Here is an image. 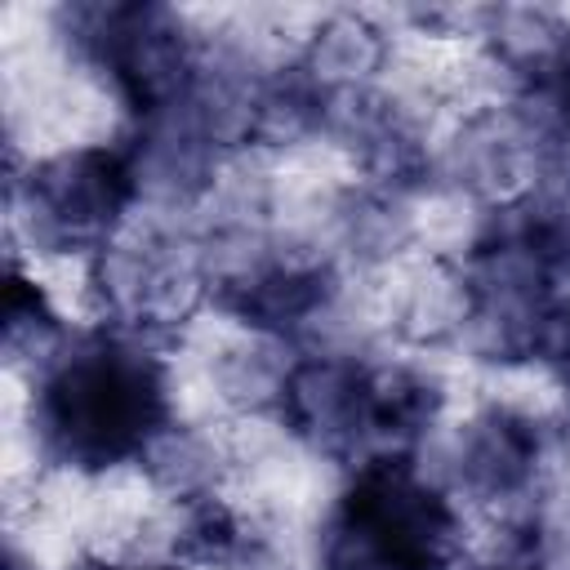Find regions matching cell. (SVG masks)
I'll return each instance as SVG.
<instances>
[{"instance_id": "cell-1", "label": "cell", "mask_w": 570, "mask_h": 570, "mask_svg": "<svg viewBox=\"0 0 570 570\" xmlns=\"http://www.w3.org/2000/svg\"><path fill=\"white\" fill-rule=\"evenodd\" d=\"M160 379L156 370L125 347H89L67 356L45 383V432L76 463H116L142 450L147 432L160 419Z\"/></svg>"}, {"instance_id": "cell-2", "label": "cell", "mask_w": 570, "mask_h": 570, "mask_svg": "<svg viewBox=\"0 0 570 570\" xmlns=\"http://www.w3.org/2000/svg\"><path fill=\"white\" fill-rule=\"evenodd\" d=\"M347 530L383 570H436L450 548L445 503L405 472H370L347 499Z\"/></svg>"}, {"instance_id": "cell-3", "label": "cell", "mask_w": 570, "mask_h": 570, "mask_svg": "<svg viewBox=\"0 0 570 570\" xmlns=\"http://www.w3.org/2000/svg\"><path fill=\"white\" fill-rule=\"evenodd\" d=\"M142 570H174V566H142Z\"/></svg>"}]
</instances>
